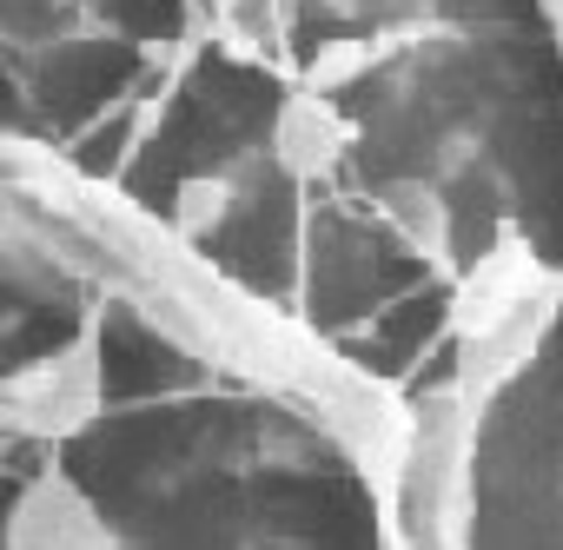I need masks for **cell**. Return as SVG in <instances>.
I'll return each instance as SVG.
<instances>
[{
    "label": "cell",
    "mask_w": 563,
    "mask_h": 550,
    "mask_svg": "<svg viewBox=\"0 0 563 550\" xmlns=\"http://www.w3.org/2000/svg\"><path fill=\"white\" fill-rule=\"evenodd\" d=\"M107 411V359L100 332H74L67 345L41 352L34 365L0 378V438L21 444H67Z\"/></svg>",
    "instance_id": "cell-1"
},
{
    "label": "cell",
    "mask_w": 563,
    "mask_h": 550,
    "mask_svg": "<svg viewBox=\"0 0 563 550\" xmlns=\"http://www.w3.org/2000/svg\"><path fill=\"white\" fill-rule=\"evenodd\" d=\"M464 418H471L464 398H438L418 418L411 471H405L411 550H464V530H457V510H464V444H471Z\"/></svg>",
    "instance_id": "cell-2"
},
{
    "label": "cell",
    "mask_w": 563,
    "mask_h": 550,
    "mask_svg": "<svg viewBox=\"0 0 563 550\" xmlns=\"http://www.w3.org/2000/svg\"><path fill=\"white\" fill-rule=\"evenodd\" d=\"M0 550H120V530L67 471H41L0 517Z\"/></svg>",
    "instance_id": "cell-3"
},
{
    "label": "cell",
    "mask_w": 563,
    "mask_h": 550,
    "mask_svg": "<svg viewBox=\"0 0 563 550\" xmlns=\"http://www.w3.org/2000/svg\"><path fill=\"white\" fill-rule=\"evenodd\" d=\"M265 146H272V166L286 173V179L312 186V179H325V173L345 160V146H352V120L332 107L325 87H299V94H286V100L272 107V133H265Z\"/></svg>",
    "instance_id": "cell-4"
},
{
    "label": "cell",
    "mask_w": 563,
    "mask_h": 550,
    "mask_svg": "<svg viewBox=\"0 0 563 550\" xmlns=\"http://www.w3.org/2000/svg\"><path fill=\"white\" fill-rule=\"evenodd\" d=\"M550 319H556V293H537L530 306H517V312L497 319L490 332L464 339V378H457V398H464V405H484L490 392H504V385L530 365V352L543 345Z\"/></svg>",
    "instance_id": "cell-5"
},
{
    "label": "cell",
    "mask_w": 563,
    "mask_h": 550,
    "mask_svg": "<svg viewBox=\"0 0 563 550\" xmlns=\"http://www.w3.org/2000/svg\"><path fill=\"white\" fill-rule=\"evenodd\" d=\"M537 293H550L543 265H537L523 245H497L490 258H477V272H471L464 293H457V339L490 332L497 319H510V312H517V306H530Z\"/></svg>",
    "instance_id": "cell-6"
},
{
    "label": "cell",
    "mask_w": 563,
    "mask_h": 550,
    "mask_svg": "<svg viewBox=\"0 0 563 550\" xmlns=\"http://www.w3.org/2000/svg\"><path fill=\"white\" fill-rule=\"evenodd\" d=\"M225 199H232L225 179H186V186H179V206H173V226H179L186 239H206V232L225 219Z\"/></svg>",
    "instance_id": "cell-7"
}]
</instances>
